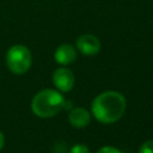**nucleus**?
Here are the masks:
<instances>
[{
  "label": "nucleus",
  "mask_w": 153,
  "mask_h": 153,
  "mask_svg": "<svg viewBox=\"0 0 153 153\" xmlns=\"http://www.w3.org/2000/svg\"><path fill=\"white\" fill-rule=\"evenodd\" d=\"M126 106L127 102L123 94L116 91H106L98 94L93 99L91 110L97 121L105 124H111L124 115Z\"/></svg>",
  "instance_id": "f257e3e1"
},
{
  "label": "nucleus",
  "mask_w": 153,
  "mask_h": 153,
  "mask_svg": "<svg viewBox=\"0 0 153 153\" xmlns=\"http://www.w3.org/2000/svg\"><path fill=\"white\" fill-rule=\"evenodd\" d=\"M65 105L63 96L53 88H45L36 93L31 100L32 112L41 118H49L57 115Z\"/></svg>",
  "instance_id": "f03ea898"
},
{
  "label": "nucleus",
  "mask_w": 153,
  "mask_h": 153,
  "mask_svg": "<svg viewBox=\"0 0 153 153\" xmlns=\"http://www.w3.org/2000/svg\"><path fill=\"white\" fill-rule=\"evenodd\" d=\"M7 68L17 75L26 73L32 65V55L30 49L23 44L12 45L5 56Z\"/></svg>",
  "instance_id": "7ed1b4c3"
},
{
  "label": "nucleus",
  "mask_w": 153,
  "mask_h": 153,
  "mask_svg": "<svg viewBox=\"0 0 153 153\" xmlns=\"http://www.w3.org/2000/svg\"><path fill=\"white\" fill-rule=\"evenodd\" d=\"M74 74L67 67H60L53 73V82L61 92H68L74 86Z\"/></svg>",
  "instance_id": "20e7f679"
},
{
  "label": "nucleus",
  "mask_w": 153,
  "mask_h": 153,
  "mask_svg": "<svg viewBox=\"0 0 153 153\" xmlns=\"http://www.w3.org/2000/svg\"><path fill=\"white\" fill-rule=\"evenodd\" d=\"M76 49L82 55L92 56L100 50V42L93 35H90V33L81 35L76 39Z\"/></svg>",
  "instance_id": "39448f33"
},
{
  "label": "nucleus",
  "mask_w": 153,
  "mask_h": 153,
  "mask_svg": "<svg viewBox=\"0 0 153 153\" xmlns=\"http://www.w3.org/2000/svg\"><path fill=\"white\" fill-rule=\"evenodd\" d=\"M54 59L59 65L67 66L71 65L76 59V50L69 43H63L57 47L54 54Z\"/></svg>",
  "instance_id": "423d86ee"
},
{
  "label": "nucleus",
  "mask_w": 153,
  "mask_h": 153,
  "mask_svg": "<svg viewBox=\"0 0 153 153\" xmlns=\"http://www.w3.org/2000/svg\"><path fill=\"white\" fill-rule=\"evenodd\" d=\"M68 121L74 128H84L90 123L91 115L84 108H74L68 115Z\"/></svg>",
  "instance_id": "0eeeda50"
},
{
  "label": "nucleus",
  "mask_w": 153,
  "mask_h": 153,
  "mask_svg": "<svg viewBox=\"0 0 153 153\" xmlns=\"http://www.w3.org/2000/svg\"><path fill=\"white\" fill-rule=\"evenodd\" d=\"M137 153H153V140H147L146 142H143Z\"/></svg>",
  "instance_id": "6e6552de"
},
{
  "label": "nucleus",
  "mask_w": 153,
  "mask_h": 153,
  "mask_svg": "<svg viewBox=\"0 0 153 153\" xmlns=\"http://www.w3.org/2000/svg\"><path fill=\"white\" fill-rule=\"evenodd\" d=\"M69 153H90V149L86 145H82V143H78V145H74Z\"/></svg>",
  "instance_id": "1a4fd4ad"
},
{
  "label": "nucleus",
  "mask_w": 153,
  "mask_h": 153,
  "mask_svg": "<svg viewBox=\"0 0 153 153\" xmlns=\"http://www.w3.org/2000/svg\"><path fill=\"white\" fill-rule=\"evenodd\" d=\"M97 153H122L120 149L115 148V147H111V146H105V147H102Z\"/></svg>",
  "instance_id": "9d476101"
},
{
  "label": "nucleus",
  "mask_w": 153,
  "mask_h": 153,
  "mask_svg": "<svg viewBox=\"0 0 153 153\" xmlns=\"http://www.w3.org/2000/svg\"><path fill=\"white\" fill-rule=\"evenodd\" d=\"M4 146H5V136H4L2 131L0 130V151L4 148Z\"/></svg>",
  "instance_id": "9b49d317"
}]
</instances>
